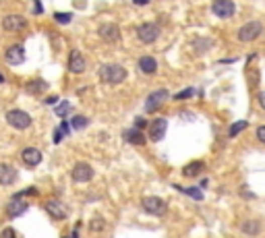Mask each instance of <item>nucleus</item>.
<instances>
[{
	"mask_svg": "<svg viewBox=\"0 0 265 238\" xmlns=\"http://www.w3.org/2000/svg\"><path fill=\"white\" fill-rule=\"evenodd\" d=\"M0 238H17L15 228H5L3 232H0Z\"/></svg>",
	"mask_w": 265,
	"mask_h": 238,
	"instance_id": "2f4dec72",
	"label": "nucleus"
},
{
	"mask_svg": "<svg viewBox=\"0 0 265 238\" xmlns=\"http://www.w3.org/2000/svg\"><path fill=\"white\" fill-rule=\"evenodd\" d=\"M195 95V89L193 87H187V89H183L181 93H174V99H189V97H193Z\"/></svg>",
	"mask_w": 265,
	"mask_h": 238,
	"instance_id": "c85d7f7f",
	"label": "nucleus"
},
{
	"mask_svg": "<svg viewBox=\"0 0 265 238\" xmlns=\"http://www.w3.org/2000/svg\"><path fill=\"white\" fill-rule=\"evenodd\" d=\"M100 79L108 85H118L127 79V69L120 64H102L100 71H98Z\"/></svg>",
	"mask_w": 265,
	"mask_h": 238,
	"instance_id": "f257e3e1",
	"label": "nucleus"
},
{
	"mask_svg": "<svg viewBox=\"0 0 265 238\" xmlns=\"http://www.w3.org/2000/svg\"><path fill=\"white\" fill-rule=\"evenodd\" d=\"M203 170H205V164L203 162H191L183 168V176H189V178H197L203 174Z\"/></svg>",
	"mask_w": 265,
	"mask_h": 238,
	"instance_id": "aec40b11",
	"label": "nucleus"
},
{
	"mask_svg": "<svg viewBox=\"0 0 265 238\" xmlns=\"http://www.w3.org/2000/svg\"><path fill=\"white\" fill-rule=\"evenodd\" d=\"M70 110H73V106H70V101H62V104H58L56 106V116H60V118H64V116H68L70 114Z\"/></svg>",
	"mask_w": 265,
	"mask_h": 238,
	"instance_id": "cd10ccee",
	"label": "nucleus"
},
{
	"mask_svg": "<svg viewBox=\"0 0 265 238\" xmlns=\"http://www.w3.org/2000/svg\"><path fill=\"white\" fill-rule=\"evenodd\" d=\"M261 33H263V25H261L259 21H249L246 25L240 27L238 40H240V42H253V40H257V38L261 36Z\"/></svg>",
	"mask_w": 265,
	"mask_h": 238,
	"instance_id": "423d86ee",
	"label": "nucleus"
},
{
	"mask_svg": "<svg viewBox=\"0 0 265 238\" xmlns=\"http://www.w3.org/2000/svg\"><path fill=\"white\" fill-rule=\"evenodd\" d=\"M44 207H46L48 215L54 217V219H66V215H68L66 205H64L62 201H58V199H48V201L44 203Z\"/></svg>",
	"mask_w": 265,
	"mask_h": 238,
	"instance_id": "9d476101",
	"label": "nucleus"
},
{
	"mask_svg": "<svg viewBox=\"0 0 265 238\" xmlns=\"http://www.w3.org/2000/svg\"><path fill=\"white\" fill-rule=\"evenodd\" d=\"M27 209H29V203H27L25 199H11V203L7 205L9 217H19V215H23Z\"/></svg>",
	"mask_w": 265,
	"mask_h": 238,
	"instance_id": "f3484780",
	"label": "nucleus"
},
{
	"mask_svg": "<svg viewBox=\"0 0 265 238\" xmlns=\"http://www.w3.org/2000/svg\"><path fill=\"white\" fill-rule=\"evenodd\" d=\"M122 139H125L127 143H131V145H145V135L135 127H131V129H127L125 133H122Z\"/></svg>",
	"mask_w": 265,
	"mask_h": 238,
	"instance_id": "a211bd4d",
	"label": "nucleus"
},
{
	"mask_svg": "<svg viewBox=\"0 0 265 238\" xmlns=\"http://www.w3.org/2000/svg\"><path fill=\"white\" fill-rule=\"evenodd\" d=\"M135 5H149V0H133Z\"/></svg>",
	"mask_w": 265,
	"mask_h": 238,
	"instance_id": "e433bc0d",
	"label": "nucleus"
},
{
	"mask_svg": "<svg viewBox=\"0 0 265 238\" xmlns=\"http://www.w3.org/2000/svg\"><path fill=\"white\" fill-rule=\"evenodd\" d=\"M54 19H56L58 23L66 25V23H70V19H73V15H68V13H56V15H54Z\"/></svg>",
	"mask_w": 265,
	"mask_h": 238,
	"instance_id": "c756f323",
	"label": "nucleus"
},
{
	"mask_svg": "<svg viewBox=\"0 0 265 238\" xmlns=\"http://www.w3.org/2000/svg\"><path fill=\"white\" fill-rule=\"evenodd\" d=\"M261 222H257V219H244V222L240 224V232L246 234V236H257L261 232Z\"/></svg>",
	"mask_w": 265,
	"mask_h": 238,
	"instance_id": "412c9836",
	"label": "nucleus"
},
{
	"mask_svg": "<svg viewBox=\"0 0 265 238\" xmlns=\"http://www.w3.org/2000/svg\"><path fill=\"white\" fill-rule=\"evenodd\" d=\"M21 160H23V164L27 166V168H35L42 160H44V156H42V151L40 149H35V147H25L23 151H21Z\"/></svg>",
	"mask_w": 265,
	"mask_h": 238,
	"instance_id": "4468645a",
	"label": "nucleus"
},
{
	"mask_svg": "<svg viewBox=\"0 0 265 238\" xmlns=\"http://www.w3.org/2000/svg\"><path fill=\"white\" fill-rule=\"evenodd\" d=\"M255 137H257L261 143H265V125L257 127V131H255Z\"/></svg>",
	"mask_w": 265,
	"mask_h": 238,
	"instance_id": "473e14b6",
	"label": "nucleus"
},
{
	"mask_svg": "<svg viewBox=\"0 0 265 238\" xmlns=\"http://www.w3.org/2000/svg\"><path fill=\"white\" fill-rule=\"evenodd\" d=\"M259 104H261V108L265 110V91H261V93H259Z\"/></svg>",
	"mask_w": 265,
	"mask_h": 238,
	"instance_id": "c9c22d12",
	"label": "nucleus"
},
{
	"mask_svg": "<svg viewBox=\"0 0 265 238\" xmlns=\"http://www.w3.org/2000/svg\"><path fill=\"white\" fill-rule=\"evenodd\" d=\"M85 66H87L85 56L79 52V50H73V52L68 54V71L75 73V75H81L85 71Z\"/></svg>",
	"mask_w": 265,
	"mask_h": 238,
	"instance_id": "ddd939ff",
	"label": "nucleus"
},
{
	"mask_svg": "<svg viewBox=\"0 0 265 238\" xmlns=\"http://www.w3.org/2000/svg\"><path fill=\"white\" fill-rule=\"evenodd\" d=\"M246 127H249V123H246V121H236L230 129H228V135H230V137H236V135H238V133H242Z\"/></svg>",
	"mask_w": 265,
	"mask_h": 238,
	"instance_id": "a878e982",
	"label": "nucleus"
},
{
	"mask_svg": "<svg viewBox=\"0 0 265 238\" xmlns=\"http://www.w3.org/2000/svg\"><path fill=\"white\" fill-rule=\"evenodd\" d=\"M98 33H100V38H102L104 42H108V44H116V42L120 40V31H118V27L112 25V23L102 25V27L98 29Z\"/></svg>",
	"mask_w": 265,
	"mask_h": 238,
	"instance_id": "2eb2a0df",
	"label": "nucleus"
},
{
	"mask_svg": "<svg viewBox=\"0 0 265 238\" xmlns=\"http://www.w3.org/2000/svg\"><path fill=\"white\" fill-rule=\"evenodd\" d=\"M0 83H5V75L3 73H0Z\"/></svg>",
	"mask_w": 265,
	"mask_h": 238,
	"instance_id": "4c0bfd02",
	"label": "nucleus"
},
{
	"mask_svg": "<svg viewBox=\"0 0 265 238\" xmlns=\"http://www.w3.org/2000/svg\"><path fill=\"white\" fill-rule=\"evenodd\" d=\"M149 139L151 141H160L164 135H166V129H168V121L166 118H155V121L149 123Z\"/></svg>",
	"mask_w": 265,
	"mask_h": 238,
	"instance_id": "f8f14e48",
	"label": "nucleus"
},
{
	"mask_svg": "<svg viewBox=\"0 0 265 238\" xmlns=\"http://www.w3.org/2000/svg\"><path fill=\"white\" fill-rule=\"evenodd\" d=\"M87 125H90V118L87 116H73L70 118V129H77V131H81V129H85Z\"/></svg>",
	"mask_w": 265,
	"mask_h": 238,
	"instance_id": "b1692460",
	"label": "nucleus"
},
{
	"mask_svg": "<svg viewBox=\"0 0 265 238\" xmlns=\"http://www.w3.org/2000/svg\"><path fill=\"white\" fill-rule=\"evenodd\" d=\"M211 13L216 17H220V19H230V17H234V13H236V5L232 0H214Z\"/></svg>",
	"mask_w": 265,
	"mask_h": 238,
	"instance_id": "39448f33",
	"label": "nucleus"
},
{
	"mask_svg": "<svg viewBox=\"0 0 265 238\" xmlns=\"http://www.w3.org/2000/svg\"><path fill=\"white\" fill-rule=\"evenodd\" d=\"M168 95H170L168 89H155V91H151L147 95V99H145V112L147 114L157 112V108H162V104L168 99Z\"/></svg>",
	"mask_w": 265,
	"mask_h": 238,
	"instance_id": "20e7f679",
	"label": "nucleus"
},
{
	"mask_svg": "<svg viewBox=\"0 0 265 238\" xmlns=\"http://www.w3.org/2000/svg\"><path fill=\"white\" fill-rule=\"evenodd\" d=\"M44 13V5L40 0H33V15H42Z\"/></svg>",
	"mask_w": 265,
	"mask_h": 238,
	"instance_id": "72a5a7b5",
	"label": "nucleus"
},
{
	"mask_svg": "<svg viewBox=\"0 0 265 238\" xmlns=\"http://www.w3.org/2000/svg\"><path fill=\"white\" fill-rule=\"evenodd\" d=\"M27 27V19L21 15H7L3 19V29L5 31H11V33H19Z\"/></svg>",
	"mask_w": 265,
	"mask_h": 238,
	"instance_id": "1a4fd4ad",
	"label": "nucleus"
},
{
	"mask_svg": "<svg viewBox=\"0 0 265 238\" xmlns=\"http://www.w3.org/2000/svg\"><path fill=\"white\" fill-rule=\"evenodd\" d=\"M160 36V29H157L155 23H143L137 27V38L143 42V44H153Z\"/></svg>",
	"mask_w": 265,
	"mask_h": 238,
	"instance_id": "6e6552de",
	"label": "nucleus"
},
{
	"mask_svg": "<svg viewBox=\"0 0 265 238\" xmlns=\"http://www.w3.org/2000/svg\"><path fill=\"white\" fill-rule=\"evenodd\" d=\"M5 58H7L9 64H21V62H25V48L21 44L11 46L5 52Z\"/></svg>",
	"mask_w": 265,
	"mask_h": 238,
	"instance_id": "dca6fc26",
	"label": "nucleus"
},
{
	"mask_svg": "<svg viewBox=\"0 0 265 238\" xmlns=\"http://www.w3.org/2000/svg\"><path fill=\"white\" fill-rule=\"evenodd\" d=\"M147 127H149V123L145 121L143 116H139V118H135V129H139V131H141V129H147Z\"/></svg>",
	"mask_w": 265,
	"mask_h": 238,
	"instance_id": "7c9ffc66",
	"label": "nucleus"
},
{
	"mask_svg": "<svg viewBox=\"0 0 265 238\" xmlns=\"http://www.w3.org/2000/svg\"><path fill=\"white\" fill-rule=\"evenodd\" d=\"M17 178H19V172H17V168L13 164H0V184L11 186L17 182Z\"/></svg>",
	"mask_w": 265,
	"mask_h": 238,
	"instance_id": "9b49d317",
	"label": "nucleus"
},
{
	"mask_svg": "<svg viewBox=\"0 0 265 238\" xmlns=\"http://www.w3.org/2000/svg\"><path fill=\"white\" fill-rule=\"evenodd\" d=\"M141 207H143V211L149 213V215L162 217L168 211V203L164 199H160V197H143V199H141Z\"/></svg>",
	"mask_w": 265,
	"mask_h": 238,
	"instance_id": "f03ea898",
	"label": "nucleus"
},
{
	"mask_svg": "<svg viewBox=\"0 0 265 238\" xmlns=\"http://www.w3.org/2000/svg\"><path fill=\"white\" fill-rule=\"evenodd\" d=\"M7 123L13 129H17V131H27L31 127V116L27 112H23V110H17L15 108V110L7 112Z\"/></svg>",
	"mask_w": 265,
	"mask_h": 238,
	"instance_id": "7ed1b4c3",
	"label": "nucleus"
},
{
	"mask_svg": "<svg viewBox=\"0 0 265 238\" xmlns=\"http://www.w3.org/2000/svg\"><path fill=\"white\" fill-rule=\"evenodd\" d=\"M137 66H139V71H141V73L153 75V73L157 71V60H155L153 56H141L139 62H137Z\"/></svg>",
	"mask_w": 265,
	"mask_h": 238,
	"instance_id": "6ab92c4d",
	"label": "nucleus"
},
{
	"mask_svg": "<svg viewBox=\"0 0 265 238\" xmlns=\"http://www.w3.org/2000/svg\"><path fill=\"white\" fill-rule=\"evenodd\" d=\"M240 195L244 197V199H255V195L249 191V189H246V186H242V191H240Z\"/></svg>",
	"mask_w": 265,
	"mask_h": 238,
	"instance_id": "f704fd0d",
	"label": "nucleus"
},
{
	"mask_svg": "<svg viewBox=\"0 0 265 238\" xmlns=\"http://www.w3.org/2000/svg\"><path fill=\"white\" fill-rule=\"evenodd\" d=\"M46 89H48V83L42 81V79H33V81H29V83L25 85V91L31 93V95H38V93H42V91H46Z\"/></svg>",
	"mask_w": 265,
	"mask_h": 238,
	"instance_id": "4be33fe9",
	"label": "nucleus"
},
{
	"mask_svg": "<svg viewBox=\"0 0 265 238\" xmlns=\"http://www.w3.org/2000/svg\"><path fill=\"white\" fill-rule=\"evenodd\" d=\"M106 228V219L104 217H92L90 219V230L92 232H102Z\"/></svg>",
	"mask_w": 265,
	"mask_h": 238,
	"instance_id": "bb28decb",
	"label": "nucleus"
},
{
	"mask_svg": "<svg viewBox=\"0 0 265 238\" xmlns=\"http://www.w3.org/2000/svg\"><path fill=\"white\" fill-rule=\"evenodd\" d=\"M191 46L193 48H195V52H203V50H209L211 48V40H205V38H195V40H193L191 42Z\"/></svg>",
	"mask_w": 265,
	"mask_h": 238,
	"instance_id": "5701e85b",
	"label": "nucleus"
},
{
	"mask_svg": "<svg viewBox=\"0 0 265 238\" xmlns=\"http://www.w3.org/2000/svg\"><path fill=\"white\" fill-rule=\"evenodd\" d=\"M176 189L183 191V193H185V195H189V197H193V199H197V201H201V199H203V193H201V189H197V186H191V189H183V186L176 184Z\"/></svg>",
	"mask_w": 265,
	"mask_h": 238,
	"instance_id": "393cba45",
	"label": "nucleus"
},
{
	"mask_svg": "<svg viewBox=\"0 0 265 238\" xmlns=\"http://www.w3.org/2000/svg\"><path fill=\"white\" fill-rule=\"evenodd\" d=\"M70 178L75 182H90L94 178V168L85 162H79L73 166V170H70Z\"/></svg>",
	"mask_w": 265,
	"mask_h": 238,
	"instance_id": "0eeeda50",
	"label": "nucleus"
}]
</instances>
